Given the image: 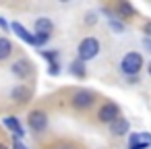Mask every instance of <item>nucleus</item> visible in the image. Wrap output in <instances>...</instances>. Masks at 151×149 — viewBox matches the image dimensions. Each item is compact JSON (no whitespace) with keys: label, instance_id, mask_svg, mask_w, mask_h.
Here are the masks:
<instances>
[{"label":"nucleus","instance_id":"0eeeda50","mask_svg":"<svg viewBox=\"0 0 151 149\" xmlns=\"http://www.w3.org/2000/svg\"><path fill=\"white\" fill-rule=\"evenodd\" d=\"M52 29H54V23H52L50 19L42 17V19H37V21H35V35H44V37H50Z\"/></svg>","mask_w":151,"mask_h":149},{"label":"nucleus","instance_id":"dca6fc26","mask_svg":"<svg viewBox=\"0 0 151 149\" xmlns=\"http://www.w3.org/2000/svg\"><path fill=\"white\" fill-rule=\"evenodd\" d=\"M110 27H112L116 33H122V31H124V25H122L120 21H116V19H110Z\"/></svg>","mask_w":151,"mask_h":149},{"label":"nucleus","instance_id":"f257e3e1","mask_svg":"<svg viewBox=\"0 0 151 149\" xmlns=\"http://www.w3.org/2000/svg\"><path fill=\"white\" fill-rule=\"evenodd\" d=\"M141 68H143V56L139 52H128L120 62V71L128 77H137Z\"/></svg>","mask_w":151,"mask_h":149},{"label":"nucleus","instance_id":"7ed1b4c3","mask_svg":"<svg viewBox=\"0 0 151 149\" xmlns=\"http://www.w3.org/2000/svg\"><path fill=\"white\" fill-rule=\"evenodd\" d=\"M27 122H29V128H31V130L42 132V130L48 126V114L42 112V110H33V112H29Z\"/></svg>","mask_w":151,"mask_h":149},{"label":"nucleus","instance_id":"b1692460","mask_svg":"<svg viewBox=\"0 0 151 149\" xmlns=\"http://www.w3.org/2000/svg\"><path fill=\"white\" fill-rule=\"evenodd\" d=\"M0 149H9V147H6V145H2V143H0Z\"/></svg>","mask_w":151,"mask_h":149},{"label":"nucleus","instance_id":"f3484780","mask_svg":"<svg viewBox=\"0 0 151 149\" xmlns=\"http://www.w3.org/2000/svg\"><path fill=\"white\" fill-rule=\"evenodd\" d=\"M42 56H44L46 60H50V64H58V62H56V58H58V52H42Z\"/></svg>","mask_w":151,"mask_h":149},{"label":"nucleus","instance_id":"423d86ee","mask_svg":"<svg viewBox=\"0 0 151 149\" xmlns=\"http://www.w3.org/2000/svg\"><path fill=\"white\" fill-rule=\"evenodd\" d=\"M151 147V135L149 132H134L128 141V149H149Z\"/></svg>","mask_w":151,"mask_h":149},{"label":"nucleus","instance_id":"39448f33","mask_svg":"<svg viewBox=\"0 0 151 149\" xmlns=\"http://www.w3.org/2000/svg\"><path fill=\"white\" fill-rule=\"evenodd\" d=\"M93 101H95V95H93L91 91H87V89H79V91L73 95V106H75V108H79V110L89 108Z\"/></svg>","mask_w":151,"mask_h":149},{"label":"nucleus","instance_id":"1a4fd4ad","mask_svg":"<svg viewBox=\"0 0 151 149\" xmlns=\"http://www.w3.org/2000/svg\"><path fill=\"white\" fill-rule=\"evenodd\" d=\"M11 71L17 79H25V77H29V62L27 60H17V62H13Z\"/></svg>","mask_w":151,"mask_h":149},{"label":"nucleus","instance_id":"aec40b11","mask_svg":"<svg viewBox=\"0 0 151 149\" xmlns=\"http://www.w3.org/2000/svg\"><path fill=\"white\" fill-rule=\"evenodd\" d=\"M143 31L147 33V37H151V21H149V23H145V27H143Z\"/></svg>","mask_w":151,"mask_h":149},{"label":"nucleus","instance_id":"a211bd4d","mask_svg":"<svg viewBox=\"0 0 151 149\" xmlns=\"http://www.w3.org/2000/svg\"><path fill=\"white\" fill-rule=\"evenodd\" d=\"M97 21V17H95V13H87V17H85V23L87 25H93Z\"/></svg>","mask_w":151,"mask_h":149},{"label":"nucleus","instance_id":"9b49d317","mask_svg":"<svg viewBox=\"0 0 151 149\" xmlns=\"http://www.w3.org/2000/svg\"><path fill=\"white\" fill-rule=\"evenodd\" d=\"M11 97L23 104V101H27V99H29V89H27V87H23V85H17V87L11 91Z\"/></svg>","mask_w":151,"mask_h":149},{"label":"nucleus","instance_id":"4be33fe9","mask_svg":"<svg viewBox=\"0 0 151 149\" xmlns=\"http://www.w3.org/2000/svg\"><path fill=\"white\" fill-rule=\"evenodd\" d=\"M0 27H2V29H6V27H9V25H6V21H4V19H0Z\"/></svg>","mask_w":151,"mask_h":149},{"label":"nucleus","instance_id":"412c9836","mask_svg":"<svg viewBox=\"0 0 151 149\" xmlns=\"http://www.w3.org/2000/svg\"><path fill=\"white\" fill-rule=\"evenodd\" d=\"M13 149H27V147H25V145H23V143H21V141H17V143H15V145H13Z\"/></svg>","mask_w":151,"mask_h":149},{"label":"nucleus","instance_id":"4468645a","mask_svg":"<svg viewBox=\"0 0 151 149\" xmlns=\"http://www.w3.org/2000/svg\"><path fill=\"white\" fill-rule=\"evenodd\" d=\"M70 73H73L75 77H79V79H83V77H85V62L75 60V62L70 64Z\"/></svg>","mask_w":151,"mask_h":149},{"label":"nucleus","instance_id":"f03ea898","mask_svg":"<svg viewBox=\"0 0 151 149\" xmlns=\"http://www.w3.org/2000/svg\"><path fill=\"white\" fill-rule=\"evenodd\" d=\"M77 52H79V60L81 62H87V60H91V58H95L99 54V42L95 37H85L79 44V50Z\"/></svg>","mask_w":151,"mask_h":149},{"label":"nucleus","instance_id":"2eb2a0df","mask_svg":"<svg viewBox=\"0 0 151 149\" xmlns=\"http://www.w3.org/2000/svg\"><path fill=\"white\" fill-rule=\"evenodd\" d=\"M118 13H120V17H134V9H132V4H128V2H120L118 4Z\"/></svg>","mask_w":151,"mask_h":149},{"label":"nucleus","instance_id":"6e6552de","mask_svg":"<svg viewBox=\"0 0 151 149\" xmlns=\"http://www.w3.org/2000/svg\"><path fill=\"white\" fill-rule=\"evenodd\" d=\"M11 29H13V31H15V33H17V35H19L21 40H23V42H27V44L35 46V35H33V33H29V31H27V29H25V27H23L21 23L13 21V23H11Z\"/></svg>","mask_w":151,"mask_h":149},{"label":"nucleus","instance_id":"f8f14e48","mask_svg":"<svg viewBox=\"0 0 151 149\" xmlns=\"http://www.w3.org/2000/svg\"><path fill=\"white\" fill-rule=\"evenodd\" d=\"M4 124H6V128L11 130V132H15L17 137H23L25 132H23V128H21V124H19V120L17 118H4Z\"/></svg>","mask_w":151,"mask_h":149},{"label":"nucleus","instance_id":"ddd939ff","mask_svg":"<svg viewBox=\"0 0 151 149\" xmlns=\"http://www.w3.org/2000/svg\"><path fill=\"white\" fill-rule=\"evenodd\" d=\"M13 52V44L6 37H0V60H6Z\"/></svg>","mask_w":151,"mask_h":149},{"label":"nucleus","instance_id":"9d476101","mask_svg":"<svg viewBox=\"0 0 151 149\" xmlns=\"http://www.w3.org/2000/svg\"><path fill=\"white\" fill-rule=\"evenodd\" d=\"M110 130H112L116 137H122V135H126V132H128V120H124L122 116H120V118H116V120L110 124Z\"/></svg>","mask_w":151,"mask_h":149},{"label":"nucleus","instance_id":"6ab92c4d","mask_svg":"<svg viewBox=\"0 0 151 149\" xmlns=\"http://www.w3.org/2000/svg\"><path fill=\"white\" fill-rule=\"evenodd\" d=\"M143 48H145L147 52H151V37H145V40H143Z\"/></svg>","mask_w":151,"mask_h":149},{"label":"nucleus","instance_id":"5701e85b","mask_svg":"<svg viewBox=\"0 0 151 149\" xmlns=\"http://www.w3.org/2000/svg\"><path fill=\"white\" fill-rule=\"evenodd\" d=\"M58 149H73L70 145H64V147H58Z\"/></svg>","mask_w":151,"mask_h":149},{"label":"nucleus","instance_id":"393cba45","mask_svg":"<svg viewBox=\"0 0 151 149\" xmlns=\"http://www.w3.org/2000/svg\"><path fill=\"white\" fill-rule=\"evenodd\" d=\"M149 75H151V62H149Z\"/></svg>","mask_w":151,"mask_h":149},{"label":"nucleus","instance_id":"20e7f679","mask_svg":"<svg viewBox=\"0 0 151 149\" xmlns=\"http://www.w3.org/2000/svg\"><path fill=\"white\" fill-rule=\"evenodd\" d=\"M97 118H99L101 122H108V124H112L116 118H120V110H118V106H116V104L108 101V104H104V106L99 108V112H97Z\"/></svg>","mask_w":151,"mask_h":149}]
</instances>
